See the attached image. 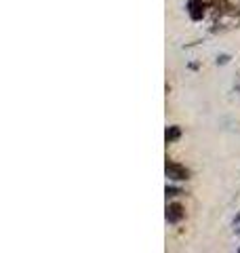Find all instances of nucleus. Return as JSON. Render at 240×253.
<instances>
[{"instance_id": "9d476101", "label": "nucleus", "mask_w": 240, "mask_h": 253, "mask_svg": "<svg viewBox=\"0 0 240 253\" xmlns=\"http://www.w3.org/2000/svg\"><path fill=\"white\" fill-rule=\"evenodd\" d=\"M238 251H240V249H238Z\"/></svg>"}, {"instance_id": "20e7f679", "label": "nucleus", "mask_w": 240, "mask_h": 253, "mask_svg": "<svg viewBox=\"0 0 240 253\" xmlns=\"http://www.w3.org/2000/svg\"><path fill=\"white\" fill-rule=\"evenodd\" d=\"M179 137H181V129H179V126H169L166 133H164V141H166V144H173V141H177Z\"/></svg>"}, {"instance_id": "1a4fd4ad", "label": "nucleus", "mask_w": 240, "mask_h": 253, "mask_svg": "<svg viewBox=\"0 0 240 253\" xmlns=\"http://www.w3.org/2000/svg\"><path fill=\"white\" fill-rule=\"evenodd\" d=\"M234 224H240V213H238V215H236V219H234Z\"/></svg>"}, {"instance_id": "39448f33", "label": "nucleus", "mask_w": 240, "mask_h": 253, "mask_svg": "<svg viewBox=\"0 0 240 253\" xmlns=\"http://www.w3.org/2000/svg\"><path fill=\"white\" fill-rule=\"evenodd\" d=\"M164 192H166V196H179V194H183L179 188H173V186H166Z\"/></svg>"}, {"instance_id": "423d86ee", "label": "nucleus", "mask_w": 240, "mask_h": 253, "mask_svg": "<svg viewBox=\"0 0 240 253\" xmlns=\"http://www.w3.org/2000/svg\"><path fill=\"white\" fill-rule=\"evenodd\" d=\"M230 55H219V57H217V66H226V63H230Z\"/></svg>"}, {"instance_id": "7ed1b4c3", "label": "nucleus", "mask_w": 240, "mask_h": 253, "mask_svg": "<svg viewBox=\"0 0 240 253\" xmlns=\"http://www.w3.org/2000/svg\"><path fill=\"white\" fill-rule=\"evenodd\" d=\"M183 217H186V211H183L179 203H171L169 207H166V221H169V224H179Z\"/></svg>"}, {"instance_id": "6e6552de", "label": "nucleus", "mask_w": 240, "mask_h": 253, "mask_svg": "<svg viewBox=\"0 0 240 253\" xmlns=\"http://www.w3.org/2000/svg\"><path fill=\"white\" fill-rule=\"evenodd\" d=\"M234 232H236V234H240V224H234Z\"/></svg>"}, {"instance_id": "0eeeda50", "label": "nucleus", "mask_w": 240, "mask_h": 253, "mask_svg": "<svg viewBox=\"0 0 240 253\" xmlns=\"http://www.w3.org/2000/svg\"><path fill=\"white\" fill-rule=\"evenodd\" d=\"M234 89H236V93H240V74L236 76V83H234Z\"/></svg>"}, {"instance_id": "f257e3e1", "label": "nucleus", "mask_w": 240, "mask_h": 253, "mask_svg": "<svg viewBox=\"0 0 240 253\" xmlns=\"http://www.w3.org/2000/svg\"><path fill=\"white\" fill-rule=\"evenodd\" d=\"M213 32H226V30H232V28H238L240 26V13L236 9L228 6L226 11H221L217 17H215V23H213Z\"/></svg>"}, {"instance_id": "f03ea898", "label": "nucleus", "mask_w": 240, "mask_h": 253, "mask_svg": "<svg viewBox=\"0 0 240 253\" xmlns=\"http://www.w3.org/2000/svg\"><path fill=\"white\" fill-rule=\"evenodd\" d=\"M164 173H166V177L173 179V181H186V179H190V171L183 167V165L175 163V161H166Z\"/></svg>"}]
</instances>
